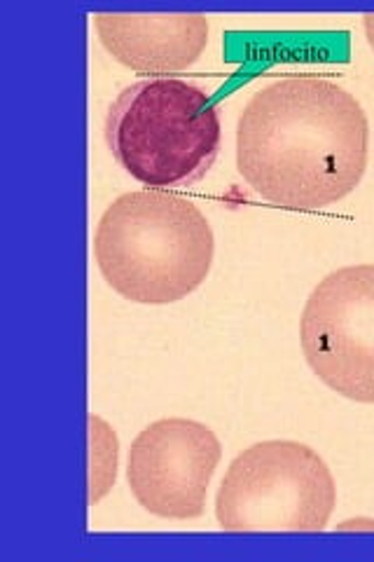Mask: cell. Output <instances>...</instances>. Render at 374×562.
<instances>
[{
	"instance_id": "obj_5",
	"label": "cell",
	"mask_w": 374,
	"mask_h": 562,
	"mask_svg": "<svg viewBox=\"0 0 374 562\" xmlns=\"http://www.w3.org/2000/svg\"><path fill=\"white\" fill-rule=\"evenodd\" d=\"M299 342L318 380L355 403H374V262L330 272L311 291Z\"/></svg>"
},
{
	"instance_id": "obj_2",
	"label": "cell",
	"mask_w": 374,
	"mask_h": 562,
	"mask_svg": "<svg viewBox=\"0 0 374 562\" xmlns=\"http://www.w3.org/2000/svg\"><path fill=\"white\" fill-rule=\"evenodd\" d=\"M213 251V231L200 206L167 190L117 198L94 233L103 279L138 305H169L197 291L211 272Z\"/></svg>"
},
{
	"instance_id": "obj_6",
	"label": "cell",
	"mask_w": 374,
	"mask_h": 562,
	"mask_svg": "<svg viewBox=\"0 0 374 562\" xmlns=\"http://www.w3.org/2000/svg\"><path fill=\"white\" fill-rule=\"evenodd\" d=\"M220 457L218 436L202 422L185 417L157 419L134 438L129 448V490L134 499L157 518H200Z\"/></svg>"
},
{
	"instance_id": "obj_8",
	"label": "cell",
	"mask_w": 374,
	"mask_h": 562,
	"mask_svg": "<svg viewBox=\"0 0 374 562\" xmlns=\"http://www.w3.org/2000/svg\"><path fill=\"white\" fill-rule=\"evenodd\" d=\"M363 29H365V35H367V43H370V47L374 49V14H372V12L363 16Z\"/></svg>"
},
{
	"instance_id": "obj_1",
	"label": "cell",
	"mask_w": 374,
	"mask_h": 562,
	"mask_svg": "<svg viewBox=\"0 0 374 562\" xmlns=\"http://www.w3.org/2000/svg\"><path fill=\"white\" fill-rule=\"evenodd\" d=\"M370 125L342 85L288 76L258 90L237 122V169L267 202L314 211L359 188Z\"/></svg>"
},
{
	"instance_id": "obj_4",
	"label": "cell",
	"mask_w": 374,
	"mask_h": 562,
	"mask_svg": "<svg viewBox=\"0 0 374 562\" xmlns=\"http://www.w3.org/2000/svg\"><path fill=\"white\" fill-rule=\"evenodd\" d=\"M335 506V479L316 450L297 441H262L229 464L216 518L225 532H320Z\"/></svg>"
},
{
	"instance_id": "obj_7",
	"label": "cell",
	"mask_w": 374,
	"mask_h": 562,
	"mask_svg": "<svg viewBox=\"0 0 374 562\" xmlns=\"http://www.w3.org/2000/svg\"><path fill=\"white\" fill-rule=\"evenodd\" d=\"M99 41L111 55L138 74H178L202 57L208 43L204 14L97 12Z\"/></svg>"
},
{
	"instance_id": "obj_3",
	"label": "cell",
	"mask_w": 374,
	"mask_h": 562,
	"mask_svg": "<svg viewBox=\"0 0 374 562\" xmlns=\"http://www.w3.org/2000/svg\"><path fill=\"white\" fill-rule=\"evenodd\" d=\"M220 115L211 94L178 78L124 87L105 115V140L115 162L155 190L204 179L220 153Z\"/></svg>"
}]
</instances>
